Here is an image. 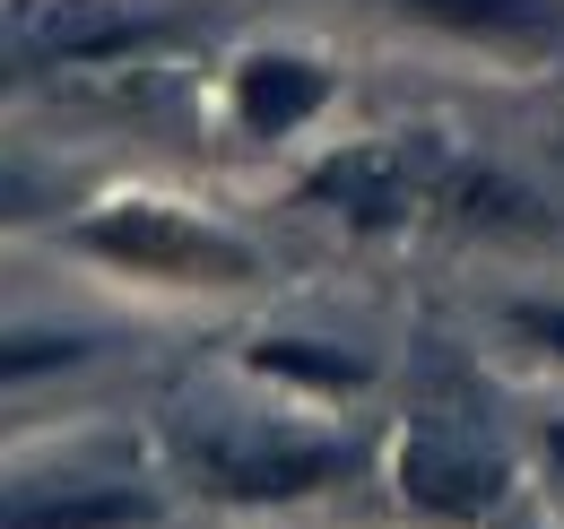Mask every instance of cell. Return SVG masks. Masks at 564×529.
Listing matches in <instances>:
<instances>
[{"label":"cell","mask_w":564,"mask_h":529,"mask_svg":"<svg viewBox=\"0 0 564 529\" xmlns=\"http://www.w3.org/2000/svg\"><path fill=\"white\" fill-rule=\"evenodd\" d=\"M217 105H226V131L243 148H295L330 105H339V62L313 53V44H243L226 78H217Z\"/></svg>","instance_id":"52a82bcc"},{"label":"cell","mask_w":564,"mask_h":529,"mask_svg":"<svg viewBox=\"0 0 564 529\" xmlns=\"http://www.w3.org/2000/svg\"><path fill=\"white\" fill-rule=\"evenodd\" d=\"M503 331L521 338L530 356L564 365V304H556V295H521V304H503Z\"/></svg>","instance_id":"8fae6325"},{"label":"cell","mask_w":564,"mask_h":529,"mask_svg":"<svg viewBox=\"0 0 564 529\" xmlns=\"http://www.w3.org/2000/svg\"><path fill=\"white\" fill-rule=\"evenodd\" d=\"M96 356V338L87 331H44V322H18V331H0V391H26V382H53V374H70Z\"/></svg>","instance_id":"30bf717a"},{"label":"cell","mask_w":564,"mask_h":529,"mask_svg":"<svg viewBox=\"0 0 564 529\" xmlns=\"http://www.w3.org/2000/svg\"><path fill=\"white\" fill-rule=\"evenodd\" d=\"M70 252L131 278V287H165V295H235L261 278V252L235 226H217L209 208H192L174 192H113L96 208H78Z\"/></svg>","instance_id":"7a4b0ae2"},{"label":"cell","mask_w":564,"mask_h":529,"mask_svg":"<svg viewBox=\"0 0 564 529\" xmlns=\"http://www.w3.org/2000/svg\"><path fill=\"white\" fill-rule=\"evenodd\" d=\"M174 35H183L174 0H0V87L140 62Z\"/></svg>","instance_id":"5b68a950"},{"label":"cell","mask_w":564,"mask_h":529,"mask_svg":"<svg viewBox=\"0 0 564 529\" xmlns=\"http://www.w3.org/2000/svg\"><path fill=\"white\" fill-rule=\"evenodd\" d=\"M452 156H460V148H443V139H425V131L339 139V148H322V156L295 174V199L330 208L348 235H409L425 217H443Z\"/></svg>","instance_id":"277c9868"},{"label":"cell","mask_w":564,"mask_h":529,"mask_svg":"<svg viewBox=\"0 0 564 529\" xmlns=\"http://www.w3.org/2000/svg\"><path fill=\"white\" fill-rule=\"evenodd\" d=\"M391 486L400 504L425 512V521H452V529H478L512 495V452L503 434L487 425V408L460 391H434L409 408L400 443H391Z\"/></svg>","instance_id":"3957f363"},{"label":"cell","mask_w":564,"mask_h":529,"mask_svg":"<svg viewBox=\"0 0 564 529\" xmlns=\"http://www.w3.org/2000/svg\"><path fill=\"white\" fill-rule=\"evenodd\" d=\"M156 495L131 477H9L0 529H148Z\"/></svg>","instance_id":"ba28073f"},{"label":"cell","mask_w":564,"mask_h":529,"mask_svg":"<svg viewBox=\"0 0 564 529\" xmlns=\"http://www.w3.org/2000/svg\"><path fill=\"white\" fill-rule=\"evenodd\" d=\"M243 365L261 374V382H279L286 399H313V408H330V399H356L373 382V365L339 347V338H286V331H261L243 347Z\"/></svg>","instance_id":"9c48e42d"},{"label":"cell","mask_w":564,"mask_h":529,"mask_svg":"<svg viewBox=\"0 0 564 529\" xmlns=\"http://www.w3.org/2000/svg\"><path fill=\"white\" fill-rule=\"evenodd\" d=\"M539 468H547V486L564 495V417H547V425H539Z\"/></svg>","instance_id":"4fadbf2b"},{"label":"cell","mask_w":564,"mask_h":529,"mask_svg":"<svg viewBox=\"0 0 564 529\" xmlns=\"http://www.w3.org/2000/svg\"><path fill=\"white\" fill-rule=\"evenodd\" d=\"M382 26L425 35L443 53L503 69V78H556L564 69V0H356Z\"/></svg>","instance_id":"8992f818"},{"label":"cell","mask_w":564,"mask_h":529,"mask_svg":"<svg viewBox=\"0 0 564 529\" xmlns=\"http://www.w3.org/2000/svg\"><path fill=\"white\" fill-rule=\"evenodd\" d=\"M365 443L330 425H286V417H183L174 425V468L192 495H209L226 512H279L313 504L365 477Z\"/></svg>","instance_id":"6da1fadb"},{"label":"cell","mask_w":564,"mask_h":529,"mask_svg":"<svg viewBox=\"0 0 564 529\" xmlns=\"http://www.w3.org/2000/svg\"><path fill=\"white\" fill-rule=\"evenodd\" d=\"M35 208H44V183L18 174V165H0V226H26Z\"/></svg>","instance_id":"7c38bea8"}]
</instances>
